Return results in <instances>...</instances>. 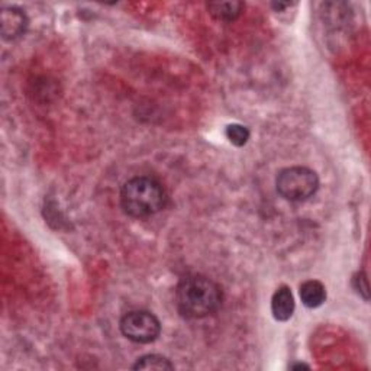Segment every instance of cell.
<instances>
[{
    "mask_svg": "<svg viewBox=\"0 0 371 371\" xmlns=\"http://www.w3.org/2000/svg\"><path fill=\"white\" fill-rule=\"evenodd\" d=\"M132 368L134 370H173L174 365L166 357L151 354L138 358V361L134 364Z\"/></svg>",
    "mask_w": 371,
    "mask_h": 371,
    "instance_id": "9c48e42d",
    "label": "cell"
},
{
    "mask_svg": "<svg viewBox=\"0 0 371 371\" xmlns=\"http://www.w3.org/2000/svg\"><path fill=\"white\" fill-rule=\"evenodd\" d=\"M301 299L306 308H319L326 301V289L318 280L305 281L301 286Z\"/></svg>",
    "mask_w": 371,
    "mask_h": 371,
    "instance_id": "52a82bcc",
    "label": "cell"
},
{
    "mask_svg": "<svg viewBox=\"0 0 371 371\" xmlns=\"http://www.w3.org/2000/svg\"><path fill=\"white\" fill-rule=\"evenodd\" d=\"M291 368H309V365H306V364H296V365H291Z\"/></svg>",
    "mask_w": 371,
    "mask_h": 371,
    "instance_id": "7c38bea8",
    "label": "cell"
},
{
    "mask_svg": "<svg viewBox=\"0 0 371 371\" xmlns=\"http://www.w3.org/2000/svg\"><path fill=\"white\" fill-rule=\"evenodd\" d=\"M271 312H273V316L280 322H286L291 318V315L294 312V299H293L291 290L287 286L279 287L276 290V293L273 294Z\"/></svg>",
    "mask_w": 371,
    "mask_h": 371,
    "instance_id": "8992f818",
    "label": "cell"
},
{
    "mask_svg": "<svg viewBox=\"0 0 371 371\" xmlns=\"http://www.w3.org/2000/svg\"><path fill=\"white\" fill-rule=\"evenodd\" d=\"M354 287L358 293H361L364 296V299H368V286H367V279L362 273H358L355 277H354Z\"/></svg>",
    "mask_w": 371,
    "mask_h": 371,
    "instance_id": "8fae6325",
    "label": "cell"
},
{
    "mask_svg": "<svg viewBox=\"0 0 371 371\" xmlns=\"http://www.w3.org/2000/svg\"><path fill=\"white\" fill-rule=\"evenodd\" d=\"M277 192L287 200L302 202L312 198L318 188L319 178L316 173L308 167H289L279 173Z\"/></svg>",
    "mask_w": 371,
    "mask_h": 371,
    "instance_id": "3957f363",
    "label": "cell"
},
{
    "mask_svg": "<svg viewBox=\"0 0 371 371\" xmlns=\"http://www.w3.org/2000/svg\"><path fill=\"white\" fill-rule=\"evenodd\" d=\"M176 303L184 318L200 319L219 309L222 290L213 280L205 276H188L177 286Z\"/></svg>",
    "mask_w": 371,
    "mask_h": 371,
    "instance_id": "6da1fadb",
    "label": "cell"
},
{
    "mask_svg": "<svg viewBox=\"0 0 371 371\" xmlns=\"http://www.w3.org/2000/svg\"><path fill=\"white\" fill-rule=\"evenodd\" d=\"M0 26L5 40H16L22 36L28 28V18L19 8H4L0 14Z\"/></svg>",
    "mask_w": 371,
    "mask_h": 371,
    "instance_id": "5b68a950",
    "label": "cell"
},
{
    "mask_svg": "<svg viewBox=\"0 0 371 371\" xmlns=\"http://www.w3.org/2000/svg\"><path fill=\"white\" fill-rule=\"evenodd\" d=\"M166 192L160 181L153 177H134L121 190V205L132 217H148L166 206Z\"/></svg>",
    "mask_w": 371,
    "mask_h": 371,
    "instance_id": "7a4b0ae2",
    "label": "cell"
},
{
    "mask_svg": "<svg viewBox=\"0 0 371 371\" xmlns=\"http://www.w3.org/2000/svg\"><path fill=\"white\" fill-rule=\"evenodd\" d=\"M124 335L136 344L154 343L161 332V323L158 318L146 311L128 312L119 323Z\"/></svg>",
    "mask_w": 371,
    "mask_h": 371,
    "instance_id": "277c9868",
    "label": "cell"
},
{
    "mask_svg": "<svg viewBox=\"0 0 371 371\" xmlns=\"http://www.w3.org/2000/svg\"><path fill=\"white\" fill-rule=\"evenodd\" d=\"M242 8H244V5L241 2H212V4H208L209 14L215 19L224 21V22L235 21L241 15Z\"/></svg>",
    "mask_w": 371,
    "mask_h": 371,
    "instance_id": "ba28073f",
    "label": "cell"
},
{
    "mask_svg": "<svg viewBox=\"0 0 371 371\" xmlns=\"http://www.w3.org/2000/svg\"><path fill=\"white\" fill-rule=\"evenodd\" d=\"M225 134H227V138L230 139V142L234 144L235 146H244L248 142V139H249L248 128H245L242 125H238V124L228 125Z\"/></svg>",
    "mask_w": 371,
    "mask_h": 371,
    "instance_id": "30bf717a",
    "label": "cell"
}]
</instances>
